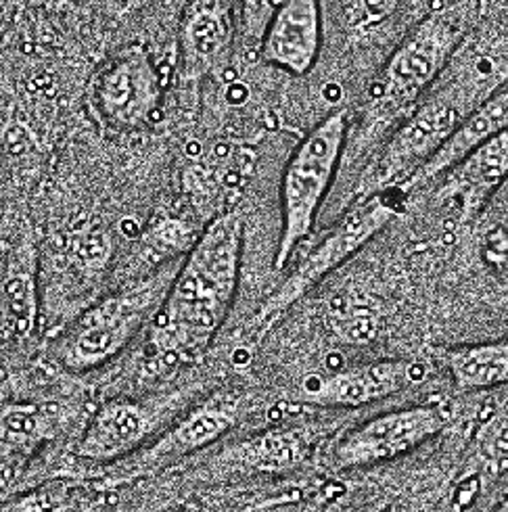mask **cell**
I'll return each mask as SVG.
<instances>
[{"mask_svg":"<svg viewBox=\"0 0 508 512\" xmlns=\"http://www.w3.org/2000/svg\"><path fill=\"white\" fill-rule=\"evenodd\" d=\"M406 195L408 193L402 189H389L352 203L348 212H343L329 228L327 235L297 262L281 287L249 318L243 331L245 339L251 343L264 339L299 299H304L329 274L350 262L387 224L402 214V201H406Z\"/></svg>","mask_w":508,"mask_h":512,"instance_id":"obj_5","label":"cell"},{"mask_svg":"<svg viewBox=\"0 0 508 512\" xmlns=\"http://www.w3.org/2000/svg\"><path fill=\"white\" fill-rule=\"evenodd\" d=\"M90 90L95 113L120 132L149 128L164 105V80L143 44H128L111 55L99 67Z\"/></svg>","mask_w":508,"mask_h":512,"instance_id":"obj_9","label":"cell"},{"mask_svg":"<svg viewBox=\"0 0 508 512\" xmlns=\"http://www.w3.org/2000/svg\"><path fill=\"white\" fill-rule=\"evenodd\" d=\"M504 130H508V86L496 88L492 95L483 99L467 115L463 124L454 130V134L442 145V149L402 186V191L412 193L421 189V186L440 180L477 147L488 143L490 138L498 136Z\"/></svg>","mask_w":508,"mask_h":512,"instance_id":"obj_16","label":"cell"},{"mask_svg":"<svg viewBox=\"0 0 508 512\" xmlns=\"http://www.w3.org/2000/svg\"><path fill=\"white\" fill-rule=\"evenodd\" d=\"M508 180V130L477 147L440 178L437 199L454 203L460 218L471 220Z\"/></svg>","mask_w":508,"mask_h":512,"instance_id":"obj_14","label":"cell"},{"mask_svg":"<svg viewBox=\"0 0 508 512\" xmlns=\"http://www.w3.org/2000/svg\"><path fill=\"white\" fill-rule=\"evenodd\" d=\"M80 506L82 496L65 477H57L32 490L7 496L3 512H78Z\"/></svg>","mask_w":508,"mask_h":512,"instance_id":"obj_19","label":"cell"},{"mask_svg":"<svg viewBox=\"0 0 508 512\" xmlns=\"http://www.w3.org/2000/svg\"><path fill=\"white\" fill-rule=\"evenodd\" d=\"M151 3L153 0H109V11L113 13L115 19H124L126 15L141 11Z\"/></svg>","mask_w":508,"mask_h":512,"instance_id":"obj_23","label":"cell"},{"mask_svg":"<svg viewBox=\"0 0 508 512\" xmlns=\"http://www.w3.org/2000/svg\"><path fill=\"white\" fill-rule=\"evenodd\" d=\"M245 410L247 393L241 389L224 387L207 393L205 398H199L193 406L184 410L155 441H151L149 448H143L124 462L105 469L101 487L113 490L122 483L155 473L166 464L214 446L216 441L241 423V418L247 414Z\"/></svg>","mask_w":508,"mask_h":512,"instance_id":"obj_8","label":"cell"},{"mask_svg":"<svg viewBox=\"0 0 508 512\" xmlns=\"http://www.w3.org/2000/svg\"><path fill=\"white\" fill-rule=\"evenodd\" d=\"M448 423L450 412L442 404H414L371 416L335 441L331 464L337 471H354L396 460L444 433Z\"/></svg>","mask_w":508,"mask_h":512,"instance_id":"obj_10","label":"cell"},{"mask_svg":"<svg viewBox=\"0 0 508 512\" xmlns=\"http://www.w3.org/2000/svg\"><path fill=\"white\" fill-rule=\"evenodd\" d=\"M400 0H352V21L358 28H377L396 13Z\"/></svg>","mask_w":508,"mask_h":512,"instance_id":"obj_22","label":"cell"},{"mask_svg":"<svg viewBox=\"0 0 508 512\" xmlns=\"http://www.w3.org/2000/svg\"><path fill=\"white\" fill-rule=\"evenodd\" d=\"M458 391H488L508 383V339L437 349Z\"/></svg>","mask_w":508,"mask_h":512,"instance_id":"obj_18","label":"cell"},{"mask_svg":"<svg viewBox=\"0 0 508 512\" xmlns=\"http://www.w3.org/2000/svg\"><path fill=\"white\" fill-rule=\"evenodd\" d=\"M38 253L30 232L5 243L3 327L7 341L30 339L38 322Z\"/></svg>","mask_w":508,"mask_h":512,"instance_id":"obj_17","label":"cell"},{"mask_svg":"<svg viewBox=\"0 0 508 512\" xmlns=\"http://www.w3.org/2000/svg\"><path fill=\"white\" fill-rule=\"evenodd\" d=\"M283 0H239V44L247 53H258L270 21Z\"/></svg>","mask_w":508,"mask_h":512,"instance_id":"obj_21","label":"cell"},{"mask_svg":"<svg viewBox=\"0 0 508 512\" xmlns=\"http://www.w3.org/2000/svg\"><path fill=\"white\" fill-rule=\"evenodd\" d=\"M471 7H442L414 26L396 46L368 90L356 134L350 136L343 161H356L371 147H381L425 92L454 59L469 32Z\"/></svg>","mask_w":508,"mask_h":512,"instance_id":"obj_2","label":"cell"},{"mask_svg":"<svg viewBox=\"0 0 508 512\" xmlns=\"http://www.w3.org/2000/svg\"><path fill=\"white\" fill-rule=\"evenodd\" d=\"M245 243L237 209L212 218L182 262L147 331V354L161 368L191 362L212 345L235 304Z\"/></svg>","mask_w":508,"mask_h":512,"instance_id":"obj_1","label":"cell"},{"mask_svg":"<svg viewBox=\"0 0 508 512\" xmlns=\"http://www.w3.org/2000/svg\"><path fill=\"white\" fill-rule=\"evenodd\" d=\"M180 262L182 258L170 260L92 301L53 339V362L74 375H84L124 354L138 335L149 331Z\"/></svg>","mask_w":508,"mask_h":512,"instance_id":"obj_3","label":"cell"},{"mask_svg":"<svg viewBox=\"0 0 508 512\" xmlns=\"http://www.w3.org/2000/svg\"><path fill=\"white\" fill-rule=\"evenodd\" d=\"M237 40L239 0H187L178 34L180 78L199 84L222 76Z\"/></svg>","mask_w":508,"mask_h":512,"instance_id":"obj_12","label":"cell"},{"mask_svg":"<svg viewBox=\"0 0 508 512\" xmlns=\"http://www.w3.org/2000/svg\"><path fill=\"white\" fill-rule=\"evenodd\" d=\"M350 122L348 109L327 113L289 155L279 186L281 235L272 260L274 270H285L314 232L320 207L345 159Z\"/></svg>","mask_w":508,"mask_h":512,"instance_id":"obj_6","label":"cell"},{"mask_svg":"<svg viewBox=\"0 0 508 512\" xmlns=\"http://www.w3.org/2000/svg\"><path fill=\"white\" fill-rule=\"evenodd\" d=\"M199 383L180 385L149 395H124L92 412L74 444L80 464L109 469L141 452L176 418L197 402Z\"/></svg>","mask_w":508,"mask_h":512,"instance_id":"obj_7","label":"cell"},{"mask_svg":"<svg viewBox=\"0 0 508 512\" xmlns=\"http://www.w3.org/2000/svg\"><path fill=\"white\" fill-rule=\"evenodd\" d=\"M322 49L320 0H283L260 44V59L281 72L308 76Z\"/></svg>","mask_w":508,"mask_h":512,"instance_id":"obj_13","label":"cell"},{"mask_svg":"<svg viewBox=\"0 0 508 512\" xmlns=\"http://www.w3.org/2000/svg\"><path fill=\"white\" fill-rule=\"evenodd\" d=\"M492 201H498L500 205H504V207H508V180L502 184V189L496 193V197L492 199Z\"/></svg>","mask_w":508,"mask_h":512,"instance_id":"obj_24","label":"cell"},{"mask_svg":"<svg viewBox=\"0 0 508 512\" xmlns=\"http://www.w3.org/2000/svg\"><path fill=\"white\" fill-rule=\"evenodd\" d=\"M477 456L490 475L508 471V408L494 414L477 433Z\"/></svg>","mask_w":508,"mask_h":512,"instance_id":"obj_20","label":"cell"},{"mask_svg":"<svg viewBox=\"0 0 508 512\" xmlns=\"http://www.w3.org/2000/svg\"><path fill=\"white\" fill-rule=\"evenodd\" d=\"M425 377L427 366L412 360L364 362L306 377L299 385V402L322 410H356L391 398Z\"/></svg>","mask_w":508,"mask_h":512,"instance_id":"obj_11","label":"cell"},{"mask_svg":"<svg viewBox=\"0 0 508 512\" xmlns=\"http://www.w3.org/2000/svg\"><path fill=\"white\" fill-rule=\"evenodd\" d=\"M492 512H508V494L494 506V510Z\"/></svg>","mask_w":508,"mask_h":512,"instance_id":"obj_25","label":"cell"},{"mask_svg":"<svg viewBox=\"0 0 508 512\" xmlns=\"http://www.w3.org/2000/svg\"><path fill=\"white\" fill-rule=\"evenodd\" d=\"M69 423V412L59 402L5 400L3 404V469L5 487L19 475L34 454L59 437Z\"/></svg>","mask_w":508,"mask_h":512,"instance_id":"obj_15","label":"cell"},{"mask_svg":"<svg viewBox=\"0 0 508 512\" xmlns=\"http://www.w3.org/2000/svg\"><path fill=\"white\" fill-rule=\"evenodd\" d=\"M492 80V67L488 65L475 80L460 76L421 101L360 172L352 203L389 189H402L442 149L467 115L492 95L494 90L488 86Z\"/></svg>","mask_w":508,"mask_h":512,"instance_id":"obj_4","label":"cell"}]
</instances>
